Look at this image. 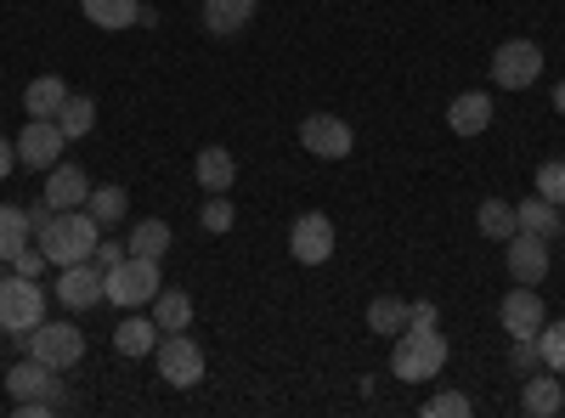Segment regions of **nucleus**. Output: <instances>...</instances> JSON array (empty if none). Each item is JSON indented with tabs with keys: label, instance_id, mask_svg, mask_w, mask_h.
<instances>
[{
	"label": "nucleus",
	"instance_id": "obj_1",
	"mask_svg": "<svg viewBox=\"0 0 565 418\" xmlns=\"http://www.w3.org/2000/svg\"><path fill=\"white\" fill-rule=\"evenodd\" d=\"M97 238H103V221L90 215V210H57L52 221L34 232V244L45 249V260H52V266L90 260V255H97Z\"/></svg>",
	"mask_w": 565,
	"mask_h": 418
},
{
	"label": "nucleus",
	"instance_id": "obj_2",
	"mask_svg": "<svg viewBox=\"0 0 565 418\" xmlns=\"http://www.w3.org/2000/svg\"><path fill=\"white\" fill-rule=\"evenodd\" d=\"M447 367V340L436 329H402L391 345V374L402 385H430Z\"/></svg>",
	"mask_w": 565,
	"mask_h": 418
},
{
	"label": "nucleus",
	"instance_id": "obj_3",
	"mask_svg": "<svg viewBox=\"0 0 565 418\" xmlns=\"http://www.w3.org/2000/svg\"><path fill=\"white\" fill-rule=\"evenodd\" d=\"M103 289H108V300H114V306H125V311L153 306V294L164 289L159 260H148V255H125L119 266H108V271H103Z\"/></svg>",
	"mask_w": 565,
	"mask_h": 418
},
{
	"label": "nucleus",
	"instance_id": "obj_4",
	"mask_svg": "<svg viewBox=\"0 0 565 418\" xmlns=\"http://www.w3.org/2000/svg\"><path fill=\"white\" fill-rule=\"evenodd\" d=\"M34 322H45V289L34 277H0V334H29Z\"/></svg>",
	"mask_w": 565,
	"mask_h": 418
},
{
	"label": "nucleus",
	"instance_id": "obj_5",
	"mask_svg": "<svg viewBox=\"0 0 565 418\" xmlns=\"http://www.w3.org/2000/svg\"><path fill=\"white\" fill-rule=\"evenodd\" d=\"M18 345H23V356H40V362H52L57 374L63 367H74L79 356H85V334L74 329V322H34L29 334H18Z\"/></svg>",
	"mask_w": 565,
	"mask_h": 418
},
{
	"label": "nucleus",
	"instance_id": "obj_6",
	"mask_svg": "<svg viewBox=\"0 0 565 418\" xmlns=\"http://www.w3.org/2000/svg\"><path fill=\"white\" fill-rule=\"evenodd\" d=\"M153 362H159V379H164V385H175V390L204 385V351H199V340L186 334V329L164 334V340L153 345Z\"/></svg>",
	"mask_w": 565,
	"mask_h": 418
},
{
	"label": "nucleus",
	"instance_id": "obj_7",
	"mask_svg": "<svg viewBox=\"0 0 565 418\" xmlns=\"http://www.w3.org/2000/svg\"><path fill=\"white\" fill-rule=\"evenodd\" d=\"M543 74V45L537 40H503L492 52V85L503 90H526Z\"/></svg>",
	"mask_w": 565,
	"mask_h": 418
},
{
	"label": "nucleus",
	"instance_id": "obj_8",
	"mask_svg": "<svg viewBox=\"0 0 565 418\" xmlns=\"http://www.w3.org/2000/svg\"><path fill=\"white\" fill-rule=\"evenodd\" d=\"M498 322H503V334H509V340H537V334H543V322H548V306H543L537 289L514 283V289L503 294V306H498Z\"/></svg>",
	"mask_w": 565,
	"mask_h": 418
},
{
	"label": "nucleus",
	"instance_id": "obj_9",
	"mask_svg": "<svg viewBox=\"0 0 565 418\" xmlns=\"http://www.w3.org/2000/svg\"><path fill=\"white\" fill-rule=\"evenodd\" d=\"M7 396L12 401H57L63 407V379H57L52 362L23 356V362H12V374H7Z\"/></svg>",
	"mask_w": 565,
	"mask_h": 418
},
{
	"label": "nucleus",
	"instance_id": "obj_10",
	"mask_svg": "<svg viewBox=\"0 0 565 418\" xmlns=\"http://www.w3.org/2000/svg\"><path fill=\"white\" fill-rule=\"evenodd\" d=\"M300 142H306V153H317V159H328V164H340V159H351L356 136H351V125L334 119V114H311V119L300 125Z\"/></svg>",
	"mask_w": 565,
	"mask_h": 418
},
{
	"label": "nucleus",
	"instance_id": "obj_11",
	"mask_svg": "<svg viewBox=\"0 0 565 418\" xmlns=\"http://www.w3.org/2000/svg\"><path fill=\"white\" fill-rule=\"evenodd\" d=\"M289 255L300 266H322L328 255H334V221H328L322 210H306L295 226H289Z\"/></svg>",
	"mask_w": 565,
	"mask_h": 418
},
{
	"label": "nucleus",
	"instance_id": "obj_12",
	"mask_svg": "<svg viewBox=\"0 0 565 418\" xmlns=\"http://www.w3.org/2000/svg\"><path fill=\"white\" fill-rule=\"evenodd\" d=\"M63 148H68V136H63L57 119H29L23 136H18V164L23 170H52Z\"/></svg>",
	"mask_w": 565,
	"mask_h": 418
},
{
	"label": "nucleus",
	"instance_id": "obj_13",
	"mask_svg": "<svg viewBox=\"0 0 565 418\" xmlns=\"http://www.w3.org/2000/svg\"><path fill=\"white\" fill-rule=\"evenodd\" d=\"M57 300H63L68 311H90L97 300H108V289H103V266H97V260L57 266Z\"/></svg>",
	"mask_w": 565,
	"mask_h": 418
},
{
	"label": "nucleus",
	"instance_id": "obj_14",
	"mask_svg": "<svg viewBox=\"0 0 565 418\" xmlns=\"http://www.w3.org/2000/svg\"><path fill=\"white\" fill-rule=\"evenodd\" d=\"M503 260H509V277L514 283L537 289L548 277V238H532V232H514V238L503 244Z\"/></svg>",
	"mask_w": 565,
	"mask_h": 418
},
{
	"label": "nucleus",
	"instance_id": "obj_15",
	"mask_svg": "<svg viewBox=\"0 0 565 418\" xmlns=\"http://www.w3.org/2000/svg\"><path fill=\"white\" fill-rule=\"evenodd\" d=\"M52 210H85V199H90V181H85V170L79 164H52L45 170V193H40Z\"/></svg>",
	"mask_w": 565,
	"mask_h": 418
},
{
	"label": "nucleus",
	"instance_id": "obj_16",
	"mask_svg": "<svg viewBox=\"0 0 565 418\" xmlns=\"http://www.w3.org/2000/svg\"><path fill=\"white\" fill-rule=\"evenodd\" d=\"M565 407V385L559 374H548V367H537V374H526V390H521V412L532 418H554Z\"/></svg>",
	"mask_w": 565,
	"mask_h": 418
},
{
	"label": "nucleus",
	"instance_id": "obj_17",
	"mask_svg": "<svg viewBox=\"0 0 565 418\" xmlns=\"http://www.w3.org/2000/svg\"><path fill=\"white\" fill-rule=\"evenodd\" d=\"M193 175H199L204 193H232V187H238V159H232L226 148H204L193 159Z\"/></svg>",
	"mask_w": 565,
	"mask_h": 418
},
{
	"label": "nucleus",
	"instance_id": "obj_18",
	"mask_svg": "<svg viewBox=\"0 0 565 418\" xmlns=\"http://www.w3.org/2000/svg\"><path fill=\"white\" fill-rule=\"evenodd\" d=\"M255 7L260 0H204V29L210 34H244L249 23H255Z\"/></svg>",
	"mask_w": 565,
	"mask_h": 418
},
{
	"label": "nucleus",
	"instance_id": "obj_19",
	"mask_svg": "<svg viewBox=\"0 0 565 418\" xmlns=\"http://www.w3.org/2000/svg\"><path fill=\"white\" fill-rule=\"evenodd\" d=\"M514 226H521V232H532V238H548V244H554L559 232H565V221H559V204H548L543 193L514 204Z\"/></svg>",
	"mask_w": 565,
	"mask_h": 418
},
{
	"label": "nucleus",
	"instance_id": "obj_20",
	"mask_svg": "<svg viewBox=\"0 0 565 418\" xmlns=\"http://www.w3.org/2000/svg\"><path fill=\"white\" fill-rule=\"evenodd\" d=\"M447 125H452L458 136H481V130L492 125V97H487V90H463V97H452Z\"/></svg>",
	"mask_w": 565,
	"mask_h": 418
},
{
	"label": "nucleus",
	"instance_id": "obj_21",
	"mask_svg": "<svg viewBox=\"0 0 565 418\" xmlns=\"http://www.w3.org/2000/svg\"><path fill=\"white\" fill-rule=\"evenodd\" d=\"M159 340H164V329L153 322V311H148V317H125L119 329H114V351H119V356H148Z\"/></svg>",
	"mask_w": 565,
	"mask_h": 418
},
{
	"label": "nucleus",
	"instance_id": "obj_22",
	"mask_svg": "<svg viewBox=\"0 0 565 418\" xmlns=\"http://www.w3.org/2000/svg\"><path fill=\"white\" fill-rule=\"evenodd\" d=\"M79 12L97 23V29H130V23H141L148 12H141V0H79Z\"/></svg>",
	"mask_w": 565,
	"mask_h": 418
},
{
	"label": "nucleus",
	"instance_id": "obj_23",
	"mask_svg": "<svg viewBox=\"0 0 565 418\" xmlns=\"http://www.w3.org/2000/svg\"><path fill=\"white\" fill-rule=\"evenodd\" d=\"M68 103V85L57 79V74H40L29 90H23V108H29V119H57V108Z\"/></svg>",
	"mask_w": 565,
	"mask_h": 418
},
{
	"label": "nucleus",
	"instance_id": "obj_24",
	"mask_svg": "<svg viewBox=\"0 0 565 418\" xmlns=\"http://www.w3.org/2000/svg\"><path fill=\"white\" fill-rule=\"evenodd\" d=\"M153 322H159L164 334L193 329V294H181V289H159V294H153Z\"/></svg>",
	"mask_w": 565,
	"mask_h": 418
},
{
	"label": "nucleus",
	"instance_id": "obj_25",
	"mask_svg": "<svg viewBox=\"0 0 565 418\" xmlns=\"http://www.w3.org/2000/svg\"><path fill=\"white\" fill-rule=\"evenodd\" d=\"M476 226H481V238H492V244H509L514 232V204L509 199H481V210H476Z\"/></svg>",
	"mask_w": 565,
	"mask_h": 418
},
{
	"label": "nucleus",
	"instance_id": "obj_26",
	"mask_svg": "<svg viewBox=\"0 0 565 418\" xmlns=\"http://www.w3.org/2000/svg\"><path fill=\"white\" fill-rule=\"evenodd\" d=\"M23 244H34V226H29V210H18V204H0V260L12 266V255H18Z\"/></svg>",
	"mask_w": 565,
	"mask_h": 418
},
{
	"label": "nucleus",
	"instance_id": "obj_27",
	"mask_svg": "<svg viewBox=\"0 0 565 418\" xmlns=\"http://www.w3.org/2000/svg\"><path fill=\"white\" fill-rule=\"evenodd\" d=\"M57 125H63V136H68V142H79V136H90V130H97V103H90V97H79V90H68V103L57 108Z\"/></svg>",
	"mask_w": 565,
	"mask_h": 418
},
{
	"label": "nucleus",
	"instance_id": "obj_28",
	"mask_svg": "<svg viewBox=\"0 0 565 418\" xmlns=\"http://www.w3.org/2000/svg\"><path fill=\"white\" fill-rule=\"evenodd\" d=\"M130 255H148V260H164L170 249V221H136L130 226V238H125Z\"/></svg>",
	"mask_w": 565,
	"mask_h": 418
},
{
	"label": "nucleus",
	"instance_id": "obj_29",
	"mask_svg": "<svg viewBox=\"0 0 565 418\" xmlns=\"http://www.w3.org/2000/svg\"><path fill=\"white\" fill-rule=\"evenodd\" d=\"M367 329H373V334H391V340H396V334L407 329V300H396V294H380V300L367 306Z\"/></svg>",
	"mask_w": 565,
	"mask_h": 418
},
{
	"label": "nucleus",
	"instance_id": "obj_30",
	"mask_svg": "<svg viewBox=\"0 0 565 418\" xmlns=\"http://www.w3.org/2000/svg\"><path fill=\"white\" fill-rule=\"evenodd\" d=\"M85 210L97 215L103 226H114V221H125V210H130V193L119 187V181H108V187H90V199H85Z\"/></svg>",
	"mask_w": 565,
	"mask_h": 418
},
{
	"label": "nucleus",
	"instance_id": "obj_31",
	"mask_svg": "<svg viewBox=\"0 0 565 418\" xmlns=\"http://www.w3.org/2000/svg\"><path fill=\"white\" fill-rule=\"evenodd\" d=\"M537 351H543V367H548V374L565 379V317H559V322H543Z\"/></svg>",
	"mask_w": 565,
	"mask_h": 418
},
{
	"label": "nucleus",
	"instance_id": "obj_32",
	"mask_svg": "<svg viewBox=\"0 0 565 418\" xmlns=\"http://www.w3.org/2000/svg\"><path fill=\"white\" fill-rule=\"evenodd\" d=\"M469 412H476V401H469L463 390H441V396L424 401V418H469Z\"/></svg>",
	"mask_w": 565,
	"mask_h": 418
},
{
	"label": "nucleus",
	"instance_id": "obj_33",
	"mask_svg": "<svg viewBox=\"0 0 565 418\" xmlns=\"http://www.w3.org/2000/svg\"><path fill=\"white\" fill-rule=\"evenodd\" d=\"M537 193H543L548 204H559V210H565V159L537 164Z\"/></svg>",
	"mask_w": 565,
	"mask_h": 418
},
{
	"label": "nucleus",
	"instance_id": "obj_34",
	"mask_svg": "<svg viewBox=\"0 0 565 418\" xmlns=\"http://www.w3.org/2000/svg\"><path fill=\"white\" fill-rule=\"evenodd\" d=\"M204 232H232V221H238V210H232V199L226 193H210V204H204Z\"/></svg>",
	"mask_w": 565,
	"mask_h": 418
},
{
	"label": "nucleus",
	"instance_id": "obj_35",
	"mask_svg": "<svg viewBox=\"0 0 565 418\" xmlns=\"http://www.w3.org/2000/svg\"><path fill=\"white\" fill-rule=\"evenodd\" d=\"M509 367H514V374H537V367H543L537 340H509Z\"/></svg>",
	"mask_w": 565,
	"mask_h": 418
},
{
	"label": "nucleus",
	"instance_id": "obj_36",
	"mask_svg": "<svg viewBox=\"0 0 565 418\" xmlns=\"http://www.w3.org/2000/svg\"><path fill=\"white\" fill-rule=\"evenodd\" d=\"M12 266H18L23 277H40V266H52V260H45V249H40V244H23V249L12 255Z\"/></svg>",
	"mask_w": 565,
	"mask_h": 418
},
{
	"label": "nucleus",
	"instance_id": "obj_37",
	"mask_svg": "<svg viewBox=\"0 0 565 418\" xmlns=\"http://www.w3.org/2000/svg\"><path fill=\"white\" fill-rule=\"evenodd\" d=\"M125 255H130V249H125V244H114V238H97V255H90V260H97V266H103V271H108V266H119V260H125Z\"/></svg>",
	"mask_w": 565,
	"mask_h": 418
},
{
	"label": "nucleus",
	"instance_id": "obj_38",
	"mask_svg": "<svg viewBox=\"0 0 565 418\" xmlns=\"http://www.w3.org/2000/svg\"><path fill=\"white\" fill-rule=\"evenodd\" d=\"M407 329H436V306L430 300H413L407 306Z\"/></svg>",
	"mask_w": 565,
	"mask_h": 418
},
{
	"label": "nucleus",
	"instance_id": "obj_39",
	"mask_svg": "<svg viewBox=\"0 0 565 418\" xmlns=\"http://www.w3.org/2000/svg\"><path fill=\"white\" fill-rule=\"evenodd\" d=\"M12 153H18V148L7 142V136H0V181H7V170H12Z\"/></svg>",
	"mask_w": 565,
	"mask_h": 418
},
{
	"label": "nucleus",
	"instance_id": "obj_40",
	"mask_svg": "<svg viewBox=\"0 0 565 418\" xmlns=\"http://www.w3.org/2000/svg\"><path fill=\"white\" fill-rule=\"evenodd\" d=\"M554 114H565V79L554 85Z\"/></svg>",
	"mask_w": 565,
	"mask_h": 418
},
{
	"label": "nucleus",
	"instance_id": "obj_41",
	"mask_svg": "<svg viewBox=\"0 0 565 418\" xmlns=\"http://www.w3.org/2000/svg\"><path fill=\"white\" fill-rule=\"evenodd\" d=\"M0 266H7V260H0ZM0 277H7V271H0Z\"/></svg>",
	"mask_w": 565,
	"mask_h": 418
}]
</instances>
